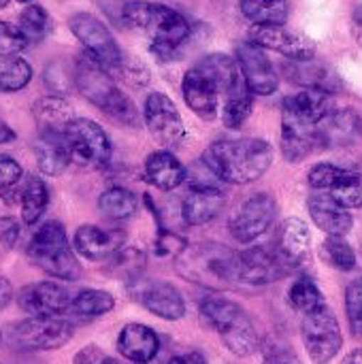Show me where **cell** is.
<instances>
[{"label": "cell", "instance_id": "16", "mask_svg": "<svg viewBox=\"0 0 362 364\" xmlns=\"http://www.w3.org/2000/svg\"><path fill=\"white\" fill-rule=\"evenodd\" d=\"M250 41L262 49L277 51L294 62H312L316 55V43L299 32L288 30L286 26H252Z\"/></svg>", "mask_w": 362, "mask_h": 364}, {"label": "cell", "instance_id": "25", "mask_svg": "<svg viewBox=\"0 0 362 364\" xmlns=\"http://www.w3.org/2000/svg\"><path fill=\"white\" fill-rule=\"evenodd\" d=\"M160 350L158 335L145 324H126L117 335V352L134 364H149Z\"/></svg>", "mask_w": 362, "mask_h": 364}, {"label": "cell", "instance_id": "33", "mask_svg": "<svg viewBox=\"0 0 362 364\" xmlns=\"http://www.w3.org/2000/svg\"><path fill=\"white\" fill-rule=\"evenodd\" d=\"M32 64L21 55H11L0 60V92L13 94L23 90L32 81Z\"/></svg>", "mask_w": 362, "mask_h": 364}, {"label": "cell", "instance_id": "10", "mask_svg": "<svg viewBox=\"0 0 362 364\" xmlns=\"http://www.w3.org/2000/svg\"><path fill=\"white\" fill-rule=\"evenodd\" d=\"M64 136L70 145L73 160H79L81 164L94 168H102L109 164L113 147L102 126L94 119L73 117L64 128Z\"/></svg>", "mask_w": 362, "mask_h": 364}, {"label": "cell", "instance_id": "41", "mask_svg": "<svg viewBox=\"0 0 362 364\" xmlns=\"http://www.w3.org/2000/svg\"><path fill=\"white\" fill-rule=\"evenodd\" d=\"M303 68H297L294 81H299L305 87H316V90H324V92H333V83H337L335 75L329 73V68L312 64V62H303Z\"/></svg>", "mask_w": 362, "mask_h": 364}, {"label": "cell", "instance_id": "58", "mask_svg": "<svg viewBox=\"0 0 362 364\" xmlns=\"http://www.w3.org/2000/svg\"><path fill=\"white\" fill-rule=\"evenodd\" d=\"M0 339H2V331H0Z\"/></svg>", "mask_w": 362, "mask_h": 364}, {"label": "cell", "instance_id": "53", "mask_svg": "<svg viewBox=\"0 0 362 364\" xmlns=\"http://www.w3.org/2000/svg\"><path fill=\"white\" fill-rule=\"evenodd\" d=\"M339 364H362V348H356L350 354H346Z\"/></svg>", "mask_w": 362, "mask_h": 364}, {"label": "cell", "instance_id": "5", "mask_svg": "<svg viewBox=\"0 0 362 364\" xmlns=\"http://www.w3.org/2000/svg\"><path fill=\"white\" fill-rule=\"evenodd\" d=\"M201 316L213 331H218L222 343L235 356H252L258 350V333L250 316L235 301L224 296H209L201 303Z\"/></svg>", "mask_w": 362, "mask_h": 364}, {"label": "cell", "instance_id": "15", "mask_svg": "<svg viewBox=\"0 0 362 364\" xmlns=\"http://www.w3.org/2000/svg\"><path fill=\"white\" fill-rule=\"evenodd\" d=\"M17 303L30 318H64L70 314L73 296L55 282H34L19 290Z\"/></svg>", "mask_w": 362, "mask_h": 364}, {"label": "cell", "instance_id": "8", "mask_svg": "<svg viewBox=\"0 0 362 364\" xmlns=\"http://www.w3.org/2000/svg\"><path fill=\"white\" fill-rule=\"evenodd\" d=\"M68 28L75 34V38L83 45L85 53L96 60L105 70H109L111 75H115V70L122 66L124 62V53L117 45V41L113 38L111 30L92 13H75L68 19Z\"/></svg>", "mask_w": 362, "mask_h": 364}, {"label": "cell", "instance_id": "24", "mask_svg": "<svg viewBox=\"0 0 362 364\" xmlns=\"http://www.w3.org/2000/svg\"><path fill=\"white\" fill-rule=\"evenodd\" d=\"M34 158L43 175H62L73 162V151L64 132H38V139L34 143Z\"/></svg>", "mask_w": 362, "mask_h": 364}, {"label": "cell", "instance_id": "35", "mask_svg": "<svg viewBox=\"0 0 362 364\" xmlns=\"http://www.w3.org/2000/svg\"><path fill=\"white\" fill-rule=\"evenodd\" d=\"M19 30L30 43L43 41L51 32V17L41 4H26V9L19 13Z\"/></svg>", "mask_w": 362, "mask_h": 364}, {"label": "cell", "instance_id": "37", "mask_svg": "<svg viewBox=\"0 0 362 364\" xmlns=\"http://www.w3.org/2000/svg\"><path fill=\"white\" fill-rule=\"evenodd\" d=\"M252 107H254V94H252L250 87L228 96L224 100V107H222V122H224V126L230 128V130L241 128L247 122V117L252 115Z\"/></svg>", "mask_w": 362, "mask_h": 364}, {"label": "cell", "instance_id": "52", "mask_svg": "<svg viewBox=\"0 0 362 364\" xmlns=\"http://www.w3.org/2000/svg\"><path fill=\"white\" fill-rule=\"evenodd\" d=\"M17 139V132L11 128V126H6L2 119H0V145H6V143H13Z\"/></svg>", "mask_w": 362, "mask_h": 364}, {"label": "cell", "instance_id": "32", "mask_svg": "<svg viewBox=\"0 0 362 364\" xmlns=\"http://www.w3.org/2000/svg\"><path fill=\"white\" fill-rule=\"evenodd\" d=\"M113 307H115L113 294H109L105 290L85 288L73 296L70 314L77 318H100V316L113 311Z\"/></svg>", "mask_w": 362, "mask_h": 364}, {"label": "cell", "instance_id": "17", "mask_svg": "<svg viewBox=\"0 0 362 364\" xmlns=\"http://www.w3.org/2000/svg\"><path fill=\"white\" fill-rule=\"evenodd\" d=\"M237 62L245 77L247 87L256 96H269L277 90V73L273 62L267 58L265 49L254 45L252 41H245L237 47Z\"/></svg>", "mask_w": 362, "mask_h": 364}, {"label": "cell", "instance_id": "23", "mask_svg": "<svg viewBox=\"0 0 362 364\" xmlns=\"http://www.w3.org/2000/svg\"><path fill=\"white\" fill-rule=\"evenodd\" d=\"M282 115H288L309 126H320L331 115V94L324 90L305 87L284 100Z\"/></svg>", "mask_w": 362, "mask_h": 364}, {"label": "cell", "instance_id": "3", "mask_svg": "<svg viewBox=\"0 0 362 364\" xmlns=\"http://www.w3.org/2000/svg\"><path fill=\"white\" fill-rule=\"evenodd\" d=\"M75 87L87 102H92L111 119L132 128L139 126V111L134 102L115 85L113 75L87 53L75 62Z\"/></svg>", "mask_w": 362, "mask_h": 364}, {"label": "cell", "instance_id": "49", "mask_svg": "<svg viewBox=\"0 0 362 364\" xmlns=\"http://www.w3.org/2000/svg\"><path fill=\"white\" fill-rule=\"evenodd\" d=\"M105 358L107 356L102 354V350L98 346H85L75 354L73 364H100Z\"/></svg>", "mask_w": 362, "mask_h": 364}, {"label": "cell", "instance_id": "21", "mask_svg": "<svg viewBox=\"0 0 362 364\" xmlns=\"http://www.w3.org/2000/svg\"><path fill=\"white\" fill-rule=\"evenodd\" d=\"M307 209L312 220L329 237H346L352 230L350 209L341 207L329 192H316L307 198Z\"/></svg>", "mask_w": 362, "mask_h": 364}, {"label": "cell", "instance_id": "34", "mask_svg": "<svg viewBox=\"0 0 362 364\" xmlns=\"http://www.w3.org/2000/svg\"><path fill=\"white\" fill-rule=\"evenodd\" d=\"M43 83L55 96H66L75 87V62L64 58L51 60L43 70Z\"/></svg>", "mask_w": 362, "mask_h": 364}, {"label": "cell", "instance_id": "29", "mask_svg": "<svg viewBox=\"0 0 362 364\" xmlns=\"http://www.w3.org/2000/svg\"><path fill=\"white\" fill-rule=\"evenodd\" d=\"M239 6L254 26H284L290 15L288 0H241Z\"/></svg>", "mask_w": 362, "mask_h": 364}, {"label": "cell", "instance_id": "47", "mask_svg": "<svg viewBox=\"0 0 362 364\" xmlns=\"http://www.w3.org/2000/svg\"><path fill=\"white\" fill-rule=\"evenodd\" d=\"M21 177H23L21 164L11 156H0V192L15 188Z\"/></svg>", "mask_w": 362, "mask_h": 364}, {"label": "cell", "instance_id": "45", "mask_svg": "<svg viewBox=\"0 0 362 364\" xmlns=\"http://www.w3.org/2000/svg\"><path fill=\"white\" fill-rule=\"evenodd\" d=\"M188 247H190V243L183 237L169 232L164 228L158 230V237H156V254L158 256H181Z\"/></svg>", "mask_w": 362, "mask_h": 364}, {"label": "cell", "instance_id": "54", "mask_svg": "<svg viewBox=\"0 0 362 364\" xmlns=\"http://www.w3.org/2000/svg\"><path fill=\"white\" fill-rule=\"evenodd\" d=\"M354 36H356V41L362 45V6L356 11V15H354Z\"/></svg>", "mask_w": 362, "mask_h": 364}, {"label": "cell", "instance_id": "13", "mask_svg": "<svg viewBox=\"0 0 362 364\" xmlns=\"http://www.w3.org/2000/svg\"><path fill=\"white\" fill-rule=\"evenodd\" d=\"M143 119L151 136L164 145V147H177L186 139V126L183 119L175 107V102L162 94L154 92L147 96L145 107H143Z\"/></svg>", "mask_w": 362, "mask_h": 364}, {"label": "cell", "instance_id": "59", "mask_svg": "<svg viewBox=\"0 0 362 364\" xmlns=\"http://www.w3.org/2000/svg\"><path fill=\"white\" fill-rule=\"evenodd\" d=\"M0 364H2V363H0Z\"/></svg>", "mask_w": 362, "mask_h": 364}, {"label": "cell", "instance_id": "19", "mask_svg": "<svg viewBox=\"0 0 362 364\" xmlns=\"http://www.w3.org/2000/svg\"><path fill=\"white\" fill-rule=\"evenodd\" d=\"M126 241V232L117 228H100L94 224L79 226L73 237V247L79 256L87 260L113 258Z\"/></svg>", "mask_w": 362, "mask_h": 364}, {"label": "cell", "instance_id": "22", "mask_svg": "<svg viewBox=\"0 0 362 364\" xmlns=\"http://www.w3.org/2000/svg\"><path fill=\"white\" fill-rule=\"evenodd\" d=\"M226 194L218 186H194L183 198L181 218L188 226H203L220 215L224 209Z\"/></svg>", "mask_w": 362, "mask_h": 364}, {"label": "cell", "instance_id": "43", "mask_svg": "<svg viewBox=\"0 0 362 364\" xmlns=\"http://www.w3.org/2000/svg\"><path fill=\"white\" fill-rule=\"evenodd\" d=\"M28 45H30V41L23 36V32L19 30V26H13V23L0 19V60L2 58H11V55H17Z\"/></svg>", "mask_w": 362, "mask_h": 364}, {"label": "cell", "instance_id": "11", "mask_svg": "<svg viewBox=\"0 0 362 364\" xmlns=\"http://www.w3.org/2000/svg\"><path fill=\"white\" fill-rule=\"evenodd\" d=\"M186 105L205 122H213L220 113V98L224 96L222 83L205 60L192 66L181 81Z\"/></svg>", "mask_w": 362, "mask_h": 364}, {"label": "cell", "instance_id": "46", "mask_svg": "<svg viewBox=\"0 0 362 364\" xmlns=\"http://www.w3.org/2000/svg\"><path fill=\"white\" fill-rule=\"evenodd\" d=\"M262 354H265V364H303L294 354V350H290L284 341L277 339L267 341Z\"/></svg>", "mask_w": 362, "mask_h": 364}, {"label": "cell", "instance_id": "38", "mask_svg": "<svg viewBox=\"0 0 362 364\" xmlns=\"http://www.w3.org/2000/svg\"><path fill=\"white\" fill-rule=\"evenodd\" d=\"M288 303L305 316L324 305V296L309 277H299L288 290Z\"/></svg>", "mask_w": 362, "mask_h": 364}, {"label": "cell", "instance_id": "20", "mask_svg": "<svg viewBox=\"0 0 362 364\" xmlns=\"http://www.w3.org/2000/svg\"><path fill=\"white\" fill-rule=\"evenodd\" d=\"M320 147H324L320 126H309L282 115V154L288 162H301Z\"/></svg>", "mask_w": 362, "mask_h": 364}, {"label": "cell", "instance_id": "18", "mask_svg": "<svg viewBox=\"0 0 362 364\" xmlns=\"http://www.w3.org/2000/svg\"><path fill=\"white\" fill-rule=\"evenodd\" d=\"M137 284V282H134ZM134 299L154 316L162 320H181L186 316V303L177 288L166 282H145L137 284L132 290Z\"/></svg>", "mask_w": 362, "mask_h": 364}, {"label": "cell", "instance_id": "4", "mask_svg": "<svg viewBox=\"0 0 362 364\" xmlns=\"http://www.w3.org/2000/svg\"><path fill=\"white\" fill-rule=\"evenodd\" d=\"M28 258L47 275L62 282H77L81 277V264L70 247L66 228L58 220L43 222L26 247Z\"/></svg>", "mask_w": 362, "mask_h": 364}, {"label": "cell", "instance_id": "6", "mask_svg": "<svg viewBox=\"0 0 362 364\" xmlns=\"http://www.w3.org/2000/svg\"><path fill=\"white\" fill-rule=\"evenodd\" d=\"M177 269L183 277L209 288L239 284V254L220 243L188 247L179 256Z\"/></svg>", "mask_w": 362, "mask_h": 364}, {"label": "cell", "instance_id": "14", "mask_svg": "<svg viewBox=\"0 0 362 364\" xmlns=\"http://www.w3.org/2000/svg\"><path fill=\"white\" fill-rule=\"evenodd\" d=\"M275 213H277V207L271 194H254L243 205H239L235 213L230 215V222H228L230 235L241 243H250L262 237L271 228Z\"/></svg>", "mask_w": 362, "mask_h": 364}, {"label": "cell", "instance_id": "40", "mask_svg": "<svg viewBox=\"0 0 362 364\" xmlns=\"http://www.w3.org/2000/svg\"><path fill=\"white\" fill-rule=\"evenodd\" d=\"M145 267V254L139 250H119L113 258H111V267L109 271L115 273L117 277L137 282V277L141 275Z\"/></svg>", "mask_w": 362, "mask_h": 364}, {"label": "cell", "instance_id": "39", "mask_svg": "<svg viewBox=\"0 0 362 364\" xmlns=\"http://www.w3.org/2000/svg\"><path fill=\"white\" fill-rule=\"evenodd\" d=\"M341 207L358 209L362 207V175L356 171H346L335 188L329 192Z\"/></svg>", "mask_w": 362, "mask_h": 364}, {"label": "cell", "instance_id": "9", "mask_svg": "<svg viewBox=\"0 0 362 364\" xmlns=\"http://www.w3.org/2000/svg\"><path fill=\"white\" fill-rule=\"evenodd\" d=\"M301 337L314 364H329L341 352L344 346V335L337 316L326 303L303 316Z\"/></svg>", "mask_w": 362, "mask_h": 364}, {"label": "cell", "instance_id": "56", "mask_svg": "<svg viewBox=\"0 0 362 364\" xmlns=\"http://www.w3.org/2000/svg\"><path fill=\"white\" fill-rule=\"evenodd\" d=\"M17 2H21V4H32L34 0H17Z\"/></svg>", "mask_w": 362, "mask_h": 364}, {"label": "cell", "instance_id": "36", "mask_svg": "<svg viewBox=\"0 0 362 364\" xmlns=\"http://www.w3.org/2000/svg\"><path fill=\"white\" fill-rule=\"evenodd\" d=\"M320 256L326 264H331L337 271H354L356 269V254L352 245L344 237H329L320 245Z\"/></svg>", "mask_w": 362, "mask_h": 364}, {"label": "cell", "instance_id": "31", "mask_svg": "<svg viewBox=\"0 0 362 364\" xmlns=\"http://www.w3.org/2000/svg\"><path fill=\"white\" fill-rule=\"evenodd\" d=\"M139 198L126 188H109L98 196V211L113 222L128 220L137 213Z\"/></svg>", "mask_w": 362, "mask_h": 364}, {"label": "cell", "instance_id": "26", "mask_svg": "<svg viewBox=\"0 0 362 364\" xmlns=\"http://www.w3.org/2000/svg\"><path fill=\"white\" fill-rule=\"evenodd\" d=\"M143 173H145V179L154 188H158L162 192L179 188L186 181V175H188L183 164L173 156V151H166V149L149 154L147 160H145V171Z\"/></svg>", "mask_w": 362, "mask_h": 364}, {"label": "cell", "instance_id": "55", "mask_svg": "<svg viewBox=\"0 0 362 364\" xmlns=\"http://www.w3.org/2000/svg\"><path fill=\"white\" fill-rule=\"evenodd\" d=\"M100 364H117V360H113V358H105Z\"/></svg>", "mask_w": 362, "mask_h": 364}, {"label": "cell", "instance_id": "50", "mask_svg": "<svg viewBox=\"0 0 362 364\" xmlns=\"http://www.w3.org/2000/svg\"><path fill=\"white\" fill-rule=\"evenodd\" d=\"M11 301H13V286L4 275H0V311L6 309Z\"/></svg>", "mask_w": 362, "mask_h": 364}, {"label": "cell", "instance_id": "27", "mask_svg": "<svg viewBox=\"0 0 362 364\" xmlns=\"http://www.w3.org/2000/svg\"><path fill=\"white\" fill-rule=\"evenodd\" d=\"M277 247L292 262L294 269H301L309 260V254H312V232L307 224L299 218L286 220L280 228Z\"/></svg>", "mask_w": 362, "mask_h": 364}, {"label": "cell", "instance_id": "51", "mask_svg": "<svg viewBox=\"0 0 362 364\" xmlns=\"http://www.w3.org/2000/svg\"><path fill=\"white\" fill-rule=\"evenodd\" d=\"M169 364H207V360L198 352H188V354H179V356L171 358Z\"/></svg>", "mask_w": 362, "mask_h": 364}, {"label": "cell", "instance_id": "48", "mask_svg": "<svg viewBox=\"0 0 362 364\" xmlns=\"http://www.w3.org/2000/svg\"><path fill=\"white\" fill-rule=\"evenodd\" d=\"M19 222L13 215H2L0 218V245L4 250H13L19 241Z\"/></svg>", "mask_w": 362, "mask_h": 364}, {"label": "cell", "instance_id": "12", "mask_svg": "<svg viewBox=\"0 0 362 364\" xmlns=\"http://www.w3.org/2000/svg\"><path fill=\"white\" fill-rule=\"evenodd\" d=\"M292 271V262L282 254L277 243L239 252V284L267 286L277 279H284Z\"/></svg>", "mask_w": 362, "mask_h": 364}, {"label": "cell", "instance_id": "2", "mask_svg": "<svg viewBox=\"0 0 362 364\" xmlns=\"http://www.w3.org/2000/svg\"><path fill=\"white\" fill-rule=\"evenodd\" d=\"M122 17L128 28L143 32L149 38L151 51L162 60H171L190 36L188 19L160 2L132 0L124 4Z\"/></svg>", "mask_w": 362, "mask_h": 364}, {"label": "cell", "instance_id": "42", "mask_svg": "<svg viewBox=\"0 0 362 364\" xmlns=\"http://www.w3.org/2000/svg\"><path fill=\"white\" fill-rule=\"evenodd\" d=\"M346 311H348L352 335L362 337V275L354 279L346 290Z\"/></svg>", "mask_w": 362, "mask_h": 364}, {"label": "cell", "instance_id": "30", "mask_svg": "<svg viewBox=\"0 0 362 364\" xmlns=\"http://www.w3.org/2000/svg\"><path fill=\"white\" fill-rule=\"evenodd\" d=\"M47 205H49V190H47L45 179L38 177V175L28 177V181H26V186L21 190V200H19L21 222L26 226L36 224L45 215Z\"/></svg>", "mask_w": 362, "mask_h": 364}, {"label": "cell", "instance_id": "44", "mask_svg": "<svg viewBox=\"0 0 362 364\" xmlns=\"http://www.w3.org/2000/svg\"><path fill=\"white\" fill-rule=\"evenodd\" d=\"M344 173H346V168H339V166H335V164L322 162V164H316V166L309 171L307 181H309V186H312L316 192H331V190L335 188V183L341 179Z\"/></svg>", "mask_w": 362, "mask_h": 364}, {"label": "cell", "instance_id": "57", "mask_svg": "<svg viewBox=\"0 0 362 364\" xmlns=\"http://www.w3.org/2000/svg\"><path fill=\"white\" fill-rule=\"evenodd\" d=\"M9 4V0H0V9H4Z\"/></svg>", "mask_w": 362, "mask_h": 364}, {"label": "cell", "instance_id": "28", "mask_svg": "<svg viewBox=\"0 0 362 364\" xmlns=\"http://www.w3.org/2000/svg\"><path fill=\"white\" fill-rule=\"evenodd\" d=\"M32 115L38 126V132H64L66 124L75 117L73 107L64 100V96H43L34 100Z\"/></svg>", "mask_w": 362, "mask_h": 364}, {"label": "cell", "instance_id": "1", "mask_svg": "<svg viewBox=\"0 0 362 364\" xmlns=\"http://www.w3.org/2000/svg\"><path fill=\"white\" fill-rule=\"evenodd\" d=\"M203 162L224 183H252L269 171L273 147L265 139H224L203 151Z\"/></svg>", "mask_w": 362, "mask_h": 364}, {"label": "cell", "instance_id": "7", "mask_svg": "<svg viewBox=\"0 0 362 364\" xmlns=\"http://www.w3.org/2000/svg\"><path fill=\"white\" fill-rule=\"evenodd\" d=\"M75 326L64 318H28L11 326L9 343L19 352H51L64 348Z\"/></svg>", "mask_w": 362, "mask_h": 364}]
</instances>
